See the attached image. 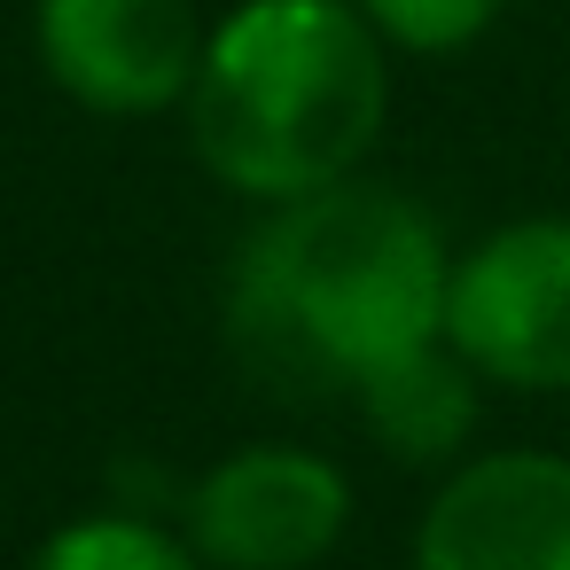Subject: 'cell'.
<instances>
[{
	"label": "cell",
	"mask_w": 570,
	"mask_h": 570,
	"mask_svg": "<svg viewBox=\"0 0 570 570\" xmlns=\"http://www.w3.org/2000/svg\"><path fill=\"white\" fill-rule=\"evenodd\" d=\"M196 0H32V56L87 118H173L204 71Z\"/></svg>",
	"instance_id": "5b68a950"
},
{
	"label": "cell",
	"mask_w": 570,
	"mask_h": 570,
	"mask_svg": "<svg viewBox=\"0 0 570 570\" xmlns=\"http://www.w3.org/2000/svg\"><path fill=\"white\" fill-rule=\"evenodd\" d=\"M180 531L204 570H313L352 531V476L321 445H235L188 484Z\"/></svg>",
	"instance_id": "277c9868"
},
{
	"label": "cell",
	"mask_w": 570,
	"mask_h": 570,
	"mask_svg": "<svg viewBox=\"0 0 570 570\" xmlns=\"http://www.w3.org/2000/svg\"><path fill=\"white\" fill-rule=\"evenodd\" d=\"M391 118V48L352 0H243L212 17L180 102L196 165L250 212L360 180Z\"/></svg>",
	"instance_id": "7a4b0ae2"
},
{
	"label": "cell",
	"mask_w": 570,
	"mask_h": 570,
	"mask_svg": "<svg viewBox=\"0 0 570 570\" xmlns=\"http://www.w3.org/2000/svg\"><path fill=\"white\" fill-rule=\"evenodd\" d=\"M352 9L367 17V32L391 48V56H469L508 0H352Z\"/></svg>",
	"instance_id": "9c48e42d"
},
{
	"label": "cell",
	"mask_w": 570,
	"mask_h": 570,
	"mask_svg": "<svg viewBox=\"0 0 570 570\" xmlns=\"http://www.w3.org/2000/svg\"><path fill=\"white\" fill-rule=\"evenodd\" d=\"M445 344L484 391H570V212H523L453 250Z\"/></svg>",
	"instance_id": "3957f363"
},
{
	"label": "cell",
	"mask_w": 570,
	"mask_h": 570,
	"mask_svg": "<svg viewBox=\"0 0 570 570\" xmlns=\"http://www.w3.org/2000/svg\"><path fill=\"white\" fill-rule=\"evenodd\" d=\"M445 227L383 180H336L274 204L227 258V344L297 399H367L445 344Z\"/></svg>",
	"instance_id": "6da1fadb"
},
{
	"label": "cell",
	"mask_w": 570,
	"mask_h": 570,
	"mask_svg": "<svg viewBox=\"0 0 570 570\" xmlns=\"http://www.w3.org/2000/svg\"><path fill=\"white\" fill-rule=\"evenodd\" d=\"M414 570H570V453L492 445L453 461L414 523Z\"/></svg>",
	"instance_id": "8992f818"
},
{
	"label": "cell",
	"mask_w": 570,
	"mask_h": 570,
	"mask_svg": "<svg viewBox=\"0 0 570 570\" xmlns=\"http://www.w3.org/2000/svg\"><path fill=\"white\" fill-rule=\"evenodd\" d=\"M476 406H484V383L469 375V360H461L453 344L406 360L399 375H383V383L360 399L367 430H375L399 461H469L461 445H469V430H476Z\"/></svg>",
	"instance_id": "52a82bcc"
},
{
	"label": "cell",
	"mask_w": 570,
	"mask_h": 570,
	"mask_svg": "<svg viewBox=\"0 0 570 570\" xmlns=\"http://www.w3.org/2000/svg\"><path fill=\"white\" fill-rule=\"evenodd\" d=\"M24 570H204V554L188 547L180 523H157L141 508H95L56 523Z\"/></svg>",
	"instance_id": "ba28073f"
}]
</instances>
